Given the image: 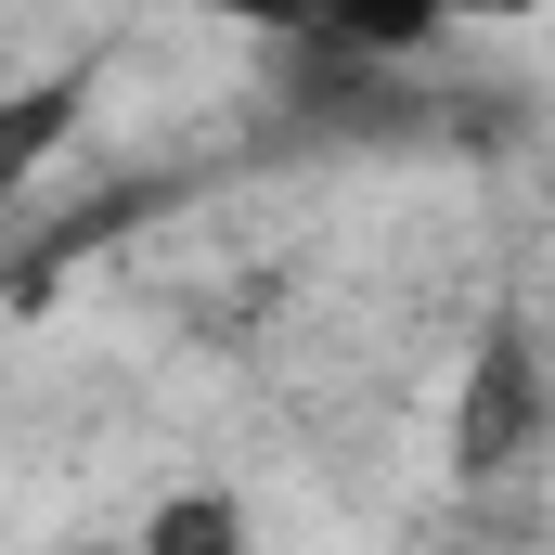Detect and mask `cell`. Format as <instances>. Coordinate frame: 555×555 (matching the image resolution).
<instances>
[{
	"instance_id": "7a4b0ae2",
	"label": "cell",
	"mask_w": 555,
	"mask_h": 555,
	"mask_svg": "<svg viewBox=\"0 0 555 555\" xmlns=\"http://www.w3.org/2000/svg\"><path fill=\"white\" fill-rule=\"evenodd\" d=\"M530 439H543V349H530V336H491L478 375H465L452 452H465V465H517Z\"/></svg>"
},
{
	"instance_id": "6da1fadb",
	"label": "cell",
	"mask_w": 555,
	"mask_h": 555,
	"mask_svg": "<svg viewBox=\"0 0 555 555\" xmlns=\"http://www.w3.org/2000/svg\"><path fill=\"white\" fill-rule=\"evenodd\" d=\"M517 13H543V0H323L297 39L336 65H388V52H426L439 26H517Z\"/></svg>"
},
{
	"instance_id": "277c9868",
	"label": "cell",
	"mask_w": 555,
	"mask_h": 555,
	"mask_svg": "<svg viewBox=\"0 0 555 555\" xmlns=\"http://www.w3.org/2000/svg\"><path fill=\"white\" fill-rule=\"evenodd\" d=\"M142 543H155V555H207V543H246V504H233V491H181V504H155V517H142Z\"/></svg>"
},
{
	"instance_id": "5b68a950",
	"label": "cell",
	"mask_w": 555,
	"mask_h": 555,
	"mask_svg": "<svg viewBox=\"0 0 555 555\" xmlns=\"http://www.w3.org/2000/svg\"><path fill=\"white\" fill-rule=\"evenodd\" d=\"M181 13H220V26H259V39H297L323 0H181Z\"/></svg>"
},
{
	"instance_id": "3957f363",
	"label": "cell",
	"mask_w": 555,
	"mask_h": 555,
	"mask_svg": "<svg viewBox=\"0 0 555 555\" xmlns=\"http://www.w3.org/2000/svg\"><path fill=\"white\" fill-rule=\"evenodd\" d=\"M91 117V65H52V78H26V91H0V194H26L65 142Z\"/></svg>"
}]
</instances>
